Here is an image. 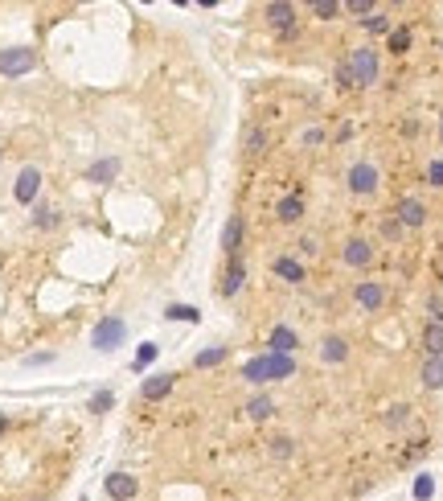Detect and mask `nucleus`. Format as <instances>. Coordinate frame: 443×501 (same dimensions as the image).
<instances>
[{"label":"nucleus","mask_w":443,"mask_h":501,"mask_svg":"<svg viewBox=\"0 0 443 501\" xmlns=\"http://www.w3.org/2000/svg\"><path fill=\"white\" fill-rule=\"evenodd\" d=\"M341 78H345V82H357V87L378 82V54H373V49H353L345 70H341Z\"/></svg>","instance_id":"nucleus-1"},{"label":"nucleus","mask_w":443,"mask_h":501,"mask_svg":"<svg viewBox=\"0 0 443 501\" xmlns=\"http://www.w3.org/2000/svg\"><path fill=\"white\" fill-rule=\"evenodd\" d=\"M123 333H127V329H123V321H119V316H107V321H99V325H94L91 345H94V350H103V354H111L119 341H123Z\"/></svg>","instance_id":"nucleus-2"},{"label":"nucleus","mask_w":443,"mask_h":501,"mask_svg":"<svg viewBox=\"0 0 443 501\" xmlns=\"http://www.w3.org/2000/svg\"><path fill=\"white\" fill-rule=\"evenodd\" d=\"M37 66V54L33 49H0V74H8V78H17V74H29Z\"/></svg>","instance_id":"nucleus-3"},{"label":"nucleus","mask_w":443,"mask_h":501,"mask_svg":"<svg viewBox=\"0 0 443 501\" xmlns=\"http://www.w3.org/2000/svg\"><path fill=\"white\" fill-rule=\"evenodd\" d=\"M136 493H140L136 477H127V473H111V477H107V497L111 501H132Z\"/></svg>","instance_id":"nucleus-4"},{"label":"nucleus","mask_w":443,"mask_h":501,"mask_svg":"<svg viewBox=\"0 0 443 501\" xmlns=\"http://www.w3.org/2000/svg\"><path fill=\"white\" fill-rule=\"evenodd\" d=\"M349 190L353 193H373L378 190V168L373 165H353L349 168Z\"/></svg>","instance_id":"nucleus-5"},{"label":"nucleus","mask_w":443,"mask_h":501,"mask_svg":"<svg viewBox=\"0 0 443 501\" xmlns=\"http://www.w3.org/2000/svg\"><path fill=\"white\" fill-rule=\"evenodd\" d=\"M37 190H42V173H37V168H21V177H17V185H13L17 202H33Z\"/></svg>","instance_id":"nucleus-6"},{"label":"nucleus","mask_w":443,"mask_h":501,"mask_svg":"<svg viewBox=\"0 0 443 501\" xmlns=\"http://www.w3.org/2000/svg\"><path fill=\"white\" fill-rule=\"evenodd\" d=\"M423 218H427L423 202H415V197H402L398 202V226H423Z\"/></svg>","instance_id":"nucleus-7"},{"label":"nucleus","mask_w":443,"mask_h":501,"mask_svg":"<svg viewBox=\"0 0 443 501\" xmlns=\"http://www.w3.org/2000/svg\"><path fill=\"white\" fill-rule=\"evenodd\" d=\"M173 382H177V374H152V378H148V382L140 386V395L156 403V399H164V395L173 390Z\"/></svg>","instance_id":"nucleus-8"},{"label":"nucleus","mask_w":443,"mask_h":501,"mask_svg":"<svg viewBox=\"0 0 443 501\" xmlns=\"http://www.w3.org/2000/svg\"><path fill=\"white\" fill-rule=\"evenodd\" d=\"M382 300H386L382 284H357V304L361 309H382Z\"/></svg>","instance_id":"nucleus-9"},{"label":"nucleus","mask_w":443,"mask_h":501,"mask_svg":"<svg viewBox=\"0 0 443 501\" xmlns=\"http://www.w3.org/2000/svg\"><path fill=\"white\" fill-rule=\"evenodd\" d=\"M238 242H242V218H230L226 230H222V247H226L230 259H238Z\"/></svg>","instance_id":"nucleus-10"},{"label":"nucleus","mask_w":443,"mask_h":501,"mask_svg":"<svg viewBox=\"0 0 443 501\" xmlns=\"http://www.w3.org/2000/svg\"><path fill=\"white\" fill-rule=\"evenodd\" d=\"M275 276H280V280H287V284H300V280H304V267L292 259V255H280V259H275Z\"/></svg>","instance_id":"nucleus-11"},{"label":"nucleus","mask_w":443,"mask_h":501,"mask_svg":"<svg viewBox=\"0 0 443 501\" xmlns=\"http://www.w3.org/2000/svg\"><path fill=\"white\" fill-rule=\"evenodd\" d=\"M242 378L251 382H271V358H251L242 366Z\"/></svg>","instance_id":"nucleus-12"},{"label":"nucleus","mask_w":443,"mask_h":501,"mask_svg":"<svg viewBox=\"0 0 443 501\" xmlns=\"http://www.w3.org/2000/svg\"><path fill=\"white\" fill-rule=\"evenodd\" d=\"M267 21L275 25V29H292L296 8H292V4H267Z\"/></svg>","instance_id":"nucleus-13"},{"label":"nucleus","mask_w":443,"mask_h":501,"mask_svg":"<svg viewBox=\"0 0 443 501\" xmlns=\"http://www.w3.org/2000/svg\"><path fill=\"white\" fill-rule=\"evenodd\" d=\"M423 345H427V358H443V325H427V333H423Z\"/></svg>","instance_id":"nucleus-14"},{"label":"nucleus","mask_w":443,"mask_h":501,"mask_svg":"<svg viewBox=\"0 0 443 501\" xmlns=\"http://www.w3.org/2000/svg\"><path fill=\"white\" fill-rule=\"evenodd\" d=\"M119 173V161H94L91 168H87V181H99V185H107L111 177Z\"/></svg>","instance_id":"nucleus-15"},{"label":"nucleus","mask_w":443,"mask_h":501,"mask_svg":"<svg viewBox=\"0 0 443 501\" xmlns=\"http://www.w3.org/2000/svg\"><path fill=\"white\" fill-rule=\"evenodd\" d=\"M370 242L366 239H353L349 247H345V263H353V267H366V263H370Z\"/></svg>","instance_id":"nucleus-16"},{"label":"nucleus","mask_w":443,"mask_h":501,"mask_svg":"<svg viewBox=\"0 0 443 501\" xmlns=\"http://www.w3.org/2000/svg\"><path fill=\"white\" fill-rule=\"evenodd\" d=\"M300 214H304V197L300 193H287L280 202V218L283 222H300Z\"/></svg>","instance_id":"nucleus-17"},{"label":"nucleus","mask_w":443,"mask_h":501,"mask_svg":"<svg viewBox=\"0 0 443 501\" xmlns=\"http://www.w3.org/2000/svg\"><path fill=\"white\" fill-rule=\"evenodd\" d=\"M242 280H247V267H242L238 259H230V271H226V280H222V292H226V296H234V292L242 287Z\"/></svg>","instance_id":"nucleus-18"},{"label":"nucleus","mask_w":443,"mask_h":501,"mask_svg":"<svg viewBox=\"0 0 443 501\" xmlns=\"http://www.w3.org/2000/svg\"><path fill=\"white\" fill-rule=\"evenodd\" d=\"M423 382H427L431 390H439V386H443V358H427V361H423Z\"/></svg>","instance_id":"nucleus-19"},{"label":"nucleus","mask_w":443,"mask_h":501,"mask_svg":"<svg viewBox=\"0 0 443 501\" xmlns=\"http://www.w3.org/2000/svg\"><path fill=\"white\" fill-rule=\"evenodd\" d=\"M292 374H296L292 354H271V378H292Z\"/></svg>","instance_id":"nucleus-20"},{"label":"nucleus","mask_w":443,"mask_h":501,"mask_svg":"<svg viewBox=\"0 0 443 501\" xmlns=\"http://www.w3.org/2000/svg\"><path fill=\"white\" fill-rule=\"evenodd\" d=\"M271 350H275V354H292V350H296V333L280 325V329L271 333Z\"/></svg>","instance_id":"nucleus-21"},{"label":"nucleus","mask_w":443,"mask_h":501,"mask_svg":"<svg viewBox=\"0 0 443 501\" xmlns=\"http://www.w3.org/2000/svg\"><path fill=\"white\" fill-rule=\"evenodd\" d=\"M320 354H325V361H345V358H349V345H345L341 337H328Z\"/></svg>","instance_id":"nucleus-22"},{"label":"nucleus","mask_w":443,"mask_h":501,"mask_svg":"<svg viewBox=\"0 0 443 501\" xmlns=\"http://www.w3.org/2000/svg\"><path fill=\"white\" fill-rule=\"evenodd\" d=\"M164 316H168V321H189V325H197V309H189V304H173Z\"/></svg>","instance_id":"nucleus-23"},{"label":"nucleus","mask_w":443,"mask_h":501,"mask_svg":"<svg viewBox=\"0 0 443 501\" xmlns=\"http://www.w3.org/2000/svg\"><path fill=\"white\" fill-rule=\"evenodd\" d=\"M406 46H411V29H390V49L406 54Z\"/></svg>","instance_id":"nucleus-24"},{"label":"nucleus","mask_w":443,"mask_h":501,"mask_svg":"<svg viewBox=\"0 0 443 501\" xmlns=\"http://www.w3.org/2000/svg\"><path fill=\"white\" fill-rule=\"evenodd\" d=\"M222 358H226V350H222V345H213V350H201V354H197V366L206 370V366H218Z\"/></svg>","instance_id":"nucleus-25"},{"label":"nucleus","mask_w":443,"mask_h":501,"mask_svg":"<svg viewBox=\"0 0 443 501\" xmlns=\"http://www.w3.org/2000/svg\"><path fill=\"white\" fill-rule=\"evenodd\" d=\"M247 415H251V419H267V415H271V399H251V403H247Z\"/></svg>","instance_id":"nucleus-26"},{"label":"nucleus","mask_w":443,"mask_h":501,"mask_svg":"<svg viewBox=\"0 0 443 501\" xmlns=\"http://www.w3.org/2000/svg\"><path fill=\"white\" fill-rule=\"evenodd\" d=\"M366 29L370 33H390V17L386 13H373V17H366Z\"/></svg>","instance_id":"nucleus-27"},{"label":"nucleus","mask_w":443,"mask_h":501,"mask_svg":"<svg viewBox=\"0 0 443 501\" xmlns=\"http://www.w3.org/2000/svg\"><path fill=\"white\" fill-rule=\"evenodd\" d=\"M312 13H316V17H337L341 4H337V0H312Z\"/></svg>","instance_id":"nucleus-28"},{"label":"nucleus","mask_w":443,"mask_h":501,"mask_svg":"<svg viewBox=\"0 0 443 501\" xmlns=\"http://www.w3.org/2000/svg\"><path fill=\"white\" fill-rule=\"evenodd\" d=\"M156 354H161L156 345H140V354H136V361H132V366H136V370H144L148 361H156Z\"/></svg>","instance_id":"nucleus-29"},{"label":"nucleus","mask_w":443,"mask_h":501,"mask_svg":"<svg viewBox=\"0 0 443 501\" xmlns=\"http://www.w3.org/2000/svg\"><path fill=\"white\" fill-rule=\"evenodd\" d=\"M271 456L287 460V456H292V440H287V435H275V440H271Z\"/></svg>","instance_id":"nucleus-30"},{"label":"nucleus","mask_w":443,"mask_h":501,"mask_svg":"<svg viewBox=\"0 0 443 501\" xmlns=\"http://www.w3.org/2000/svg\"><path fill=\"white\" fill-rule=\"evenodd\" d=\"M431 493H435V481H431V477H419V481H415V497H419V501H427Z\"/></svg>","instance_id":"nucleus-31"},{"label":"nucleus","mask_w":443,"mask_h":501,"mask_svg":"<svg viewBox=\"0 0 443 501\" xmlns=\"http://www.w3.org/2000/svg\"><path fill=\"white\" fill-rule=\"evenodd\" d=\"M107 407H111V390H99V395L91 399V411H94V415H103Z\"/></svg>","instance_id":"nucleus-32"},{"label":"nucleus","mask_w":443,"mask_h":501,"mask_svg":"<svg viewBox=\"0 0 443 501\" xmlns=\"http://www.w3.org/2000/svg\"><path fill=\"white\" fill-rule=\"evenodd\" d=\"M33 226H58V214H54V210H46V206H42V210H37V214H33Z\"/></svg>","instance_id":"nucleus-33"},{"label":"nucleus","mask_w":443,"mask_h":501,"mask_svg":"<svg viewBox=\"0 0 443 501\" xmlns=\"http://www.w3.org/2000/svg\"><path fill=\"white\" fill-rule=\"evenodd\" d=\"M349 13H357V17H373V0H349Z\"/></svg>","instance_id":"nucleus-34"},{"label":"nucleus","mask_w":443,"mask_h":501,"mask_svg":"<svg viewBox=\"0 0 443 501\" xmlns=\"http://www.w3.org/2000/svg\"><path fill=\"white\" fill-rule=\"evenodd\" d=\"M427 173H431V185H443V161H431Z\"/></svg>","instance_id":"nucleus-35"},{"label":"nucleus","mask_w":443,"mask_h":501,"mask_svg":"<svg viewBox=\"0 0 443 501\" xmlns=\"http://www.w3.org/2000/svg\"><path fill=\"white\" fill-rule=\"evenodd\" d=\"M247 148H251V152H263V132H251V136H247Z\"/></svg>","instance_id":"nucleus-36"},{"label":"nucleus","mask_w":443,"mask_h":501,"mask_svg":"<svg viewBox=\"0 0 443 501\" xmlns=\"http://www.w3.org/2000/svg\"><path fill=\"white\" fill-rule=\"evenodd\" d=\"M300 251H304V255H316V251H320V242H316L312 235H308V239L300 242Z\"/></svg>","instance_id":"nucleus-37"},{"label":"nucleus","mask_w":443,"mask_h":501,"mask_svg":"<svg viewBox=\"0 0 443 501\" xmlns=\"http://www.w3.org/2000/svg\"><path fill=\"white\" fill-rule=\"evenodd\" d=\"M46 361H54V354H33V358H29V366H46Z\"/></svg>","instance_id":"nucleus-38"},{"label":"nucleus","mask_w":443,"mask_h":501,"mask_svg":"<svg viewBox=\"0 0 443 501\" xmlns=\"http://www.w3.org/2000/svg\"><path fill=\"white\" fill-rule=\"evenodd\" d=\"M4 428H8V419H4V415H0V435H4Z\"/></svg>","instance_id":"nucleus-39"}]
</instances>
